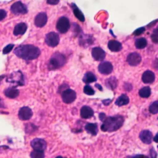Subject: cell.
Segmentation results:
<instances>
[{"instance_id": "cell-1", "label": "cell", "mask_w": 158, "mask_h": 158, "mask_svg": "<svg viewBox=\"0 0 158 158\" xmlns=\"http://www.w3.org/2000/svg\"><path fill=\"white\" fill-rule=\"evenodd\" d=\"M14 54L19 57L25 60H32L40 55V49L31 44H22L17 46L14 51Z\"/></svg>"}, {"instance_id": "cell-2", "label": "cell", "mask_w": 158, "mask_h": 158, "mask_svg": "<svg viewBox=\"0 0 158 158\" xmlns=\"http://www.w3.org/2000/svg\"><path fill=\"white\" fill-rule=\"evenodd\" d=\"M103 123L101 126L102 131L112 132L118 130L123 124L124 117L120 115H116L106 117L102 122Z\"/></svg>"}, {"instance_id": "cell-3", "label": "cell", "mask_w": 158, "mask_h": 158, "mask_svg": "<svg viewBox=\"0 0 158 158\" xmlns=\"http://www.w3.org/2000/svg\"><path fill=\"white\" fill-rule=\"evenodd\" d=\"M65 62L66 58L63 54L59 52H56L51 57L48 67L49 70H56L62 67L65 64Z\"/></svg>"}, {"instance_id": "cell-4", "label": "cell", "mask_w": 158, "mask_h": 158, "mask_svg": "<svg viewBox=\"0 0 158 158\" xmlns=\"http://www.w3.org/2000/svg\"><path fill=\"white\" fill-rule=\"evenodd\" d=\"M56 28L61 33H66L70 28V22L66 17H60L56 24Z\"/></svg>"}, {"instance_id": "cell-5", "label": "cell", "mask_w": 158, "mask_h": 158, "mask_svg": "<svg viewBox=\"0 0 158 158\" xmlns=\"http://www.w3.org/2000/svg\"><path fill=\"white\" fill-rule=\"evenodd\" d=\"M6 81L15 83L16 85L22 86L24 85V80H23V76L21 72L18 71L15 72L13 73H11L9 75V77L6 79Z\"/></svg>"}, {"instance_id": "cell-6", "label": "cell", "mask_w": 158, "mask_h": 158, "mask_svg": "<svg viewBox=\"0 0 158 158\" xmlns=\"http://www.w3.org/2000/svg\"><path fill=\"white\" fill-rule=\"evenodd\" d=\"M59 36L56 32H49L45 36V42L50 47H56L59 43Z\"/></svg>"}, {"instance_id": "cell-7", "label": "cell", "mask_w": 158, "mask_h": 158, "mask_svg": "<svg viewBox=\"0 0 158 158\" xmlns=\"http://www.w3.org/2000/svg\"><path fill=\"white\" fill-rule=\"evenodd\" d=\"M10 10L13 14L16 15L25 14L28 12L26 5L21 1H17L14 2L10 7Z\"/></svg>"}, {"instance_id": "cell-8", "label": "cell", "mask_w": 158, "mask_h": 158, "mask_svg": "<svg viewBox=\"0 0 158 158\" xmlns=\"http://www.w3.org/2000/svg\"><path fill=\"white\" fill-rule=\"evenodd\" d=\"M77 95L74 90L68 88L62 93V99L64 102L66 104H70L73 102L76 99Z\"/></svg>"}, {"instance_id": "cell-9", "label": "cell", "mask_w": 158, "mask_h": 158, "mask_svg": "<svg viewBox=\"0 0 158 158\" xmlns=\"http://www.w3.org/2000/svg\"><path fill=\"white\" fill-rule=\"evenodd\" d=\"M31 148L35 151H44L46 149L47 143L46 141L42 138H35L31 140L30 143Z\"/></svg>"}, {"instance_id": "cell-10", "label": "cell", "mask_w": 158, "mask_h": 158, "mask_svg": "<svg viewBox=\"0 0 158 158\" xmlns=\"http://www.w3.org/2000/svg\"><path fill=\"white\" fill-rule=\"evenodd\" d=\"M32 115L33 112L31 109L27 106L21 107L18 113L19 118L22 120H28L32 117Z\"/></svg>"}, {"instance_id": "cell-11", "label": "cell", "mask_w": 158, "mask_h": 158, "mask_svg": "<svg viewBox=\"0 0 158 158\" xmlns=\"http://www.w3.org/2000/svg\"><path fill=\"white\" fill-rule=\"evenodd\" d=\"M141 60V57L139 54L134 52H131L127 56V61L128 64L131 66H136L138 65Z\"/></svg>"}, {"instance_id": "cell-12", "label": "cell", "mask_w": 158, "mask_h": 158, "mask_svg": "<svg viewBox=\"0 0 158 158\" xmlns=\"http://www.w3.org/2000/svg\"><path fill=\"white\" fill-rule=\"evenodd\" d=\"M91 54L93 59L97 61H102L106 57L105 51L99 47H95L92 49Z\"/></svg>"}, {"instance_id": "cell-13", "label": "cell", "mask_w": 158, "mask_h": 158, "mask_svg": "<svg viewBox=\"0 0 158 158\" xmlns=\"http://www.w3.org/2000/svg\"><path fill=\"white\" fill-rule=\"evenodd\" d=\"M113 70L112 64L110 62L105 61L101 62L98 66V71L104 75L110 74Z\"/></svg>"}, {"instance_id": "cell-14", "label": "cell", "mask_w": 158, "mask_h": 158, "mask_svg": "<svg viewBox=\"0 0 158 158\" xmlns=\"http://www.w3.org/2000/svg\"><path fill=\"white\" fill-rule=\"evenodd\" d=\"M48 20L47 15L45 12H40L35 18V25L38 27H44Z\"/></svg>"}, {"instance_id": "cell-15", "label": "cell", "mask_w": 158, "mask_h": 158, "mask_svg": "<svg viewBox=\"0 0 158 158\" xmlns=\"http://www.w3.org/2000/svg\"><path fill=\"white\" fill-rule=\"evenodd\" d=\"M139 136L141 141L147 144H151L153 139V136L152 133L148 130H144L141 131L139 133Z\"/></svg>"}, {"instance_id": "cell-16", "label": "cell", "mask_w": 158, "mask_h": 158, "mask_svg": "<svg viewBox=\"0 0 158 158\" xmlns=\"http://www.w3.org/2000/svg\"><path fill=\"white\" fill-rule=\"evenodd\" d=\"M27 30V25L25 23L20 22L17 23L14 29L13 33L15 36L23 35Z\"/></svg>"}, {"instance_id": "cell-17", "label": "cell", "mask_w": 158, "mask_h": 158, "mask_svg": "<svg viewBox=\"0 0 158 158\" xmlns=\"http://www.w3.org/2000/svg\"><path fill=\"white\" fill-rule=\"evenodd\" d=\"M93 43V38L91 35H88L86 34L82 35L79 40V43L81 46L86 47L90 46Z\"/></svg>"}, {"instance_id": "cell-18", "label": "cell", "mask_w": 158, "mask_h": 158, "mask_svg": "<svg viewBox=\"0 0 158 158\" xmlns=\"http://www.w3.org/2000/svg\"><path fill=\"white\" fill-rule=\"evenodd\" d=\"M94 111L93 110L88 106H84L81 108L80 115L83 118L87 119L91 118L93 116Z\"/></svg>"}, {"instance_id": "cell-19", "label": "cell", "mask_w": 158, "mask_h": 158, "mask_svg": "<svg viewBox=\"0 0 158 158\" xmlns=\"http://www.w3.org/2000/svg\"><path fill=\"white\" fill-rule=\"evenodd\" d=\"M154 80L155 75L152 71L146 70L142 75V81L144 83H151Z\"/></svg>"}, {"instance_id": "cell-20", "label": "cell", "mask_w": 158, "mask_h": 158, "mask_svg": "<svg viewBox=\"0 0 158 158\" xmlns=\"http://www.w3.org/2000/svg\"><path fill=\"white\" fill-rule=\"evenodd\" d=\"M107 47L112 52H118L122 49V44L116 40H110L107 43Z\"/></svg>"}, {"instance_id": "cell-21", "label": "cell", "mask_w": 158, "mask_h": 158, "mask_svg": "<svg viewBox=\"0 0 158 158\" xmlns=\"http://www.w3.org/2000/svg\"><path fill=\"white\" fill-rule=\"evenodd\" d=\"M4 93L7 98L14 99L19 96V90L14 87H9L4 90Z\"/></svg>"}, {"instance_id": "cell-22", "label": "cell", "mask_w": 158, "mask_h": 158, "mask_svg": "<svg viewBox=\"0 0 158 158\" xmlns=\"http://www.w3.org/2000/svg\"><path fill=\"white\" fill-rule=\"evenodd\" d=\"M85 129L87 133L93 136H96L98 132V125L96 123H87L85 126Z\"/></svg>"}, {"instance_id": "cell-23", "label": "cell", "mask_w": 158, "mask_h": 158, "mask_svg": "<svg viewBox=\"0 0 158 158\" xmlns=\"http://www.w3.org/2000/svg\"><path fill=\"white\" fill-rule=\"evenodd\" d=\"M129 101L130 99L128 96L125 94H123L116 99L115 104L118 106H122L128 104Z\"/></svg>"}, {"instance_id": "cell-24", "label": "cell", "mask_w": 158, "mask_h": 158, "mask_svg": "<svg viewBox=\"0 0 158 158\" xmlns=\"http://www.w3.org/2000/svg\"><path fill=\"white\" fill-rule=\"evenodd\" d=\"M97 80L96 77L95 76V75L92 73L91 72H86L83 77V81L86 84L96 81Z\"/></svg>"}, {"instance_id": "cell-25", "label": "cell", "mask_w": 158, "mask_h": 158, "mask_svg": "<svg viewBox=\"0 0 158 158\" xmlns=\"http://www.w3.org/2000/svg\"><path fill=\"white\" fill-rule=\"evenodd\" d=\"M72 5L71 6L72 7L73 12L75 15V16L81 22H84L85 21V17L82 12L78 8V7L75 4H72Z\"/></svg>"}, {"instance_id": "cell-26", "label": "cell", "mask_w": 158, "mask_h": 158, "mask_svg": "<svg viewBox=\"0 0 158 158\" xmlns=\"http://www.w3.org/2000/svg\"><path fill=\"white\" fill-rule=\"evenodd\" d=\"M106 86L110 89H114L117 85V80L115 77H110L106 80Z\"/></svg>"}, {"instance_id": "cell-27", "label": "cell", "mask_w": 158, "mask_h": 158, "mask_svg": "<svg viewBox=\"0 0 158 158\" xmlns=\"http://www.w3.org/2000/svg\"><path fill=\"white\" fill-rule=\"evenodd\" d=\"M135 44L137 49H143L147 46V40L144 38H138L135 41Z\"/></svg>"}, {"instance_id": "cell-28", "label": "cell", "mask_w": 158, "mask_h": 158, "mask_svg": "<svg viewBox=\"0 0 158 158\" xmlns=\"http://www.w3.org/2000/svg\"><path fill=\"white\" fill-rule=\"evenodd\" d=\"M139 95L141 98H149L151 95V88L149 86H144L141 88L139 91Z\"/></svg>"}, {"instance_id": "cell-29", "label": "cell", "mask_w": 158, "mask_h": 158, "mask_svg": "<svg viewBox=\"0 0 158 158\" xmlns=\"http://www.w3.org/2000/svg\"><path fill=\"white\" fill-rule=\"evenodd\" d=\"M31 158H44V151L33 150L30 153Z\"/></svg>"}, {"instance_id": "cell-30", "label": "cell", "mask_w": 158, "mask_h": 158, "mask_svg": "<svg viewBox=\"0 0 158 158\" xmlns=\"http://www.w3.org/2000/svg\"><path fill=\"white\" fill-rule=\"evenodd\" d=\"M149 110L151 114H156L158 112V102L156 101L153 102L149 107Z\"/></svg>"}, {"instance_id": "cell-31", "label": "cell", "mask_w": 158, "mask_h": 158, "mask_svg": "<svg viewBox=\"0 0 158 158\" xmlns=\"http://www.w3.org/2000/svg\"><path fill=\"white\" fill-rule=\"evenodd\" d=\"M83 92L87 95H93L94 94V90L89 85H85L83 88Z\"/></svg>"}, {"instance_id": "cell-32", "label": "cell", "mask_w": 158, "mask_h": 158, "mask_svg": "<svg viewBox=\"0 0 158 158\" xmlns=\"http://www.w3.org/2000/svg\"><path fill=\"white\" fill-rule=\"evenodd\" d=\"M14 44H9L7 46H6L3 49H2V54H6L9 53L12 49L14 48Z\"/></svg>"}, {"instance_id": "cell-33", "label": "cell", "mask_w": 158, "mask_h": 158, "mask_svg": "<svg viewBox=\"0 0 158 158\" xmlns=\"http://www.w3.org/2000/svg\"><path fill=\"white\" fill-rule=\"evenodd\" d=\"M151 39L152 42L154 43H157L158 42V33H157V28L155 29L151 35Z\"/></svg>"}, {"instance_id": "cell-34", "label": "cell", "mask_w": 158, "mask_h": 158, "mask_svg": "<svg viewBox=\"0 0 158 158\" xmlns=\"http://www.w3.org/2000/svg\"><path fill=\"white\" fill-rule=\"evenodd\" d=\"M145 31V28L144 27H140L139 28H137L134 31L133 33V35L135 36H139L141 35L142 33H143Z\"/></svg>"}, {"instance_id": "cell-35", "label": "cell", "mask_w": 158, "mask_h": 158, "mask_svg": "<svg viewBox=\"0 0 158 158\" xmlns=\"http://www.w3.org/2000/svg\"><path fill=\"white\" fill-rule=\"evenodd\" d=\"M7 16V12L4 9H0V21L4 20Z\"/></svg>"}, {"instance_id": "cell-36", "label": "cell", "mask_w": 158, "mask_h": 158, "mask_svg": "<svg viewBox=\"0 0 158 158\" xmlns=\"http://www.w3.org/2000/svg\"><path fill=\"white\" fill-rule=\"evenodd\" d=\"M150 156L151 158H157V152L153 148L150 149Z\"/></svg>"}, {"instance_id": "cell-37", "label": "cell", "mask_w": 158, "mask_h": 158, "mask_svg": "<svg viewBox=\"0 0 158 158\" xmlns=\"http://www.w3.org/2000/svg\"><path fill=\"white\" fill-rule=\"evenodd\" d=\"M128 158H149L148 156L144 154H137L133 156H130Z\"/></svg>"}, {"instance_id": "cell-38", "label": "cell", "mask_w": 158, "mask_h": 158, "mask_svg": "<svg viewBox=\"0 0 158 158\" xmlns=\"http://www.w3.org/2000/svg\"><path fill=\"white\" fill-rule=\"evenodd\" d=\"M59 2V0H48L47 3L52 5H56Z\"/></svg>"}, {"instance_id": "cell-39", "label": "cell", "mask_w": 158, "mask_h": 158, "mask_svg": "<svg viewBox=\"0 0 158 158\" xmlns=\"http://www.w3.org/2000/svg\"><path fill=\"white\" fill-rule=\"evenodd\" d=\"M99 118H100V120H101L102 122H103V121L105 120V118H106V114H105L104 113L101 112V113H100V114H99Z\"/></svg>"}, {"instance_id": "cell-40", "label": "cell", "mask_w": 158, "mask_h": 158, "mask_svg": "<svg viewBox=\"0 0 158 158\" xmlns=\"http://www.w3.org/2000/svg\"><path fill=\"white\" fill-rule=\"evenodd\" d=\"M5 107V104L4 101L1 98H0V108H4Z\"/></svg>"}, {"instance_id": "cell-41", "label": "cell", "mask_w": 158, "mask_h": 158, "mask_svg": "<svg viewBox=\"0 0 158 158\" xmlns=\"http://www.w3.org/2000/svg\"><path fill=\"white\" fill-rule=\"evenodd\" d=\"M111 100H110V99H105V100H104V101H102V102L104 103V105H106V106H107V105H109L110 102H111Z\"/></svg>"}, {"instance_id": "cell-42", "label": "cell", "mask_w": 158, "mask_h": 158, "mask_svg": "<svg viewBox=\"0 0 158 158\" xmlns=\"http://www.w3.org/2000/svg\"><path fill=\"white\" fill-rule=\"evenodd\" d=\"M157 133L155 137H154V138H153V140H154L155 142H156V143H157Z\"/></svg>"}, {"instance_id": "cell-43", "label": "cell", "mask_w": 158, "mask_h": 158, "mask_svg": "<svg viewBox=\"0 0 158 158\" xmlns=\"http://www.w3.org/2000/svg\"><path fill=\"white\" fill-rule=\"evenodd\" d=\"M157 20L156 19V20H154V22H152V23H153V25H154V24H155V23L157 22ZM151 23H149V25H148V27H151V26H152V25H151Z\"/></svg>"}, {"instance_id": "cell-44", "label": "cell", "mask_w": 158, "mask_h": 158, "mask_svg": "<svg viewBox=\"0 0 158 158\" xmlns=\"http://www.w3.org/2000/svg\"><path fill=\"white\" fill-rule=\"evenodd\" d=\"M95 86H96V87H97V88H99V89H100L101 91H102V87H101L99 84H96V85H95Z\"/></svg>"}, {"instance_id": "cell-45", "label": "cell", "mask_w": 158, "mask_h": 158, "mask_svg": "<svg viewBox=\"0 0 158 158\" xmlns=\"http://www.w3.org/2000/svg\"><path fill=\"white\" fill-rule=\"evenodd\" d=\"M5 77H6V75H3L0 76V82H1V81L2 80V78H4Z\"/></svg>"}, {"instance_id": "cell-46", "label": "cell", "mask_w": 158, "mask_h": 158, "mask_svg": "<svg viewBox=\"0 0 158 158\" xmlns=\"http://www.w3.org/2000/svg\"><path fill=\"white\" fill-rule=\"evenodd\" d=\"M56 158H66V157H62V156H57V157H56Z\"/></svg>"}]
</instances>
